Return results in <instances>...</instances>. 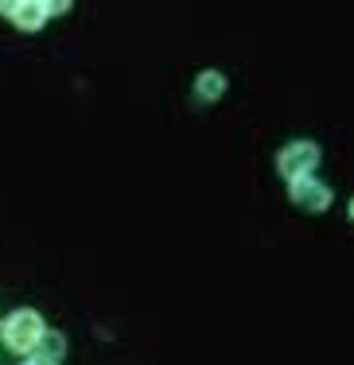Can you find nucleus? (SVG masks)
<instances>
[{
	"label": "nucleus",
	"instance_id": "nucleus-1",
	"mask_svg": "<svg viewBox=\"0 0 354 365\" xmlns=\"http://www.w3.org/2000/svg\"><path fill=\"white\" fill-rule=\"evenodd\" d=\"M43 330H47V327H43V319L36 315V311L24 307V311H12V315L0 323V342H4L12 354H31Z\"/></svg>",
	"mask_w": 354,
	"mask_h": 365
},
{
	"label": "nucleus",
	"instance_id": "nucleus-2",
	"mask_svg": "<svg viewBox=\"0 0 354 365\" xmlns=\"http://www.w3.org/2000/svg\"><path fill=\"white\" fill-rule=\"evenodd\" d=\"M319 168V148L312 140H292L276 152V171H280L284 182H296L304 175H312Z\"/></svg>",
	"mask_w": 354,
	"mask_h": 365
},
{
	"label": "nucleus",
	"instance_id": "nucleus-3",
	"mask_svg": "<svg viewBox=\"0 0 354 365\" xmlns=\"http://www.w3.org/2000/svg\"><path fill=\"white\" fill-rule=\"evenodd\" d=\"M288 195H292V202H296L304 214H323L327 206H331V187L319 182L315 175H304V179L288 182Z\"/></svg>",
	"mask_w": 354,
	"mask_h": 365
},
{
	"label": "nucleus",
	"instance_id": "nucleus-4",
	"mask_svg": "<svg viewBox=\"0 0 354 365\" xmlns=\"http://www.w3.org/2000/svg\"><path fill=\"white\" fill-rule=\"evenodd\" d=\"M0 16H8L20 31H39L47 24V4H36V0H4Z\"/></svg>",
	"mask_w": 354,
	"mask_h": 365
},
{
	"label": "nucleus",
	"instance_id": "nucleus-5",
	"mask_svg": "<svg viewBox=\"0 0 354 365\" xmlns=\"http://www.w3.org/2000/svg\"><path fill=\"white\" fill-rule=\"evenodd\" d=\"M66 358V338L59 330H43L36 350H31V365H59Z\"/></svg>",
	"mask_w": 354,
	"mask_h": 365
},
{
	"label": "nucleus",
	"instance_id": "nucleus-6",
	"mask_svg": "<svg viewBox=\"0 0 354 365\" xmlns=\"http://www.w3.org/2000/svg\"><path fill=\"white\" fill-rule=\"evenodd\" d=\"M222 93H226V74H222V71H203L195 78V98L198 101L211 106V101H218Z\"/></svg>",
	"mask_w": 354,
	"mask_h": 365
},
{
	"label": "nucleus",
	"instance_id": "nucleus-7",
	"mask_svg": "<svg viewBox=\"0 0 354 365\" xmlns=\"http://www.w3.org/2000/svg\"><path fill=\"white\" fill-rule=\"evenodd\" d=\"M28 365H31V361H28Z\"/></svg>",
	"mask_w": 354,
	"mask_h": 365
}]
</instances>
